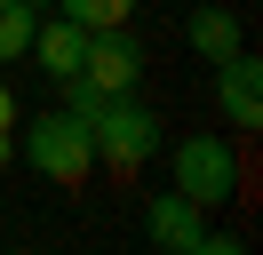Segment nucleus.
Here are the masks:
<instances>
[{"mask_svg": "<svg viewBox=\"0 0 263 255\" xmlns=\"http://www.w3.org/2000/svg\"><path fill=\"white\" fill-rule=\"evenodd\" d=\"M24 168L48 175V184H88L96 175V136H88L80 112H32L24 120Z\"/></svg>", "mask_w": 263, "mask_h": 255, "instance_id": "obj_1", "label": "nucleus"}, {"mask_svg": "<svg viewBox=\"0 0 263 255\" xmlns=\"http://www.w3.org/2000/svg\"><path fill=\"white\" fill-rule=\"evenodd\" d=\"M88 136H96V168H112V175H136L160 152V120H152V104H136V96H104V104L88 112Z\"/></svg>", "mask_w": 263, "mask_h": 255, "instance_id": "obj_2", "label": "nucleus"}, {"mask_svg": "<svg viewBox=\"0 0 263 255\" xmlns=\"http://www.w3.org/2000/svg\"><path fill=\"white\" fill-rule=\"evenodd\" d=\"M167 168H176V191L192 207H223L231 191H239V152H231V136H183L176 152H167Z\"/></svg>", "mask_w": 263, "mask_h": 255, "instance_id": "obj_3", "label": "nucleus"}, {"mask_svg": "<svg viewBox=\"0 0 263 255\" xmlns=\"http://www.w3.org/2000/svg\"><path fill=\"white\" fill-rule=\"evenodd\" d=\"M144 239H152V247H167V255H239V239L215 231L208 207H192L183 191H167V199L144 207Z\"/></svg>", "mask_w": 263, "mask_h": 255, "instance_id": "obj_4", "label": "nucleus"}, {"mask_svg": "<svg viewBox=\"0 0 263 255\" xmlns=\"http://www.w3.org/2000/svg\"><path fill=\"white\" fill-rule=\"evenodd\" d=\"M72 80H88L96 96H136V80H144V48H136V32L128 24H104V32H88V48H80V72Z\"/></svg>", "mask_w": 263, "mask_h": 255, "instance_id": "obj_5", "label": "nucleus"}, {"mask_svg": "<svg viewBox=\"0 0 263 255\" xmlns=\"http://www.w3.org/2000/svg\"><path fill=\"white\" fill-rule=\"evenodd\" d=\"M215 120H223L231 136H255L263 128V64L247 56V48H231V56L215 64Z\"/></svg>", "mask_w": 263, "mask_h": 255, "instance_id": "obj_6", "label": "nucleus"}, {"mask_svg": "<svg viewBox=\"0 0 263 255\" xmlns=\"http://www.w3.org/2000/svg\"><path fill=\"white\" fill-rule=\"evenodd\" d=\"M80 48H88V24H72V16H40L24 56H32L48 80H72V72H80Z\"/></svg>", "mask_w": 263, "mask_h": 255, "instance_id": "obj_7", "label": "nucleus"}, {"mask_svg": "<svg viewBox=\"0 0 263 255\" xmlns=\"http://www.w3.org/2000/svg\"><path fill=\"white\" fill-rule=\"evenodd\" d=\"M183 48H192L199 64H223L231 48H247V32H239L231 8H192V16H183Z\"/></svg>", "mask_w": 263, "mask_h": 255, "instance_id": "obj_8", "label": "nucleus"}, {"mask_svg": "<svg viewBox=\"0 0 263 255\" xmlns=\"http://www.w3.org/2000/svg\"><path fill=\"white\" fill-rule=\"evenodd\" d=\"M32 24H40L32 0H0V64H16L24 48H32Z\"/></svg>", "mask_w": 263, "mask_h": 255, "instance_id": "obj_9", "label": "nucleus"}, {"mask_svg": "<svg viewBox=\"0 0 263 255\" xmlns=\"http://www.w3.org/2000/svg\"><path fill=\"white\" fill-rule=\"evenodd\" d=\"M56 16H72V24H88V32H104V24H128L136 16V0H48Z\"/></svg>", "mask_w": 263, "mask_h": 255, "instance_id": "obj_10", "label": "nucleus"}, {"mask_svg": "<svg viewBox=\"0 0 263 255\" xmlns=\"http://www.w3.org/2000/svg\"><path fill=\"white\" fill-rule=\"evenodd\" d=\"M0 128H16V88H8V72H0Z\"/></svg>", "mask_w": 263, "mask_h": 255, "instance_id": "obj_11", "label": "nucleus"}, {"mask_svg": "<svg viewBox=\"0 0 263 255\" xmlns=\"http://www.w3.org/2000/svg\"><path fill=\"white\" fill-rule=\"evenodd\" d=\"M8 159H16V128H0V168H8Z\"/></svg>", "mask_w": 263, "mask_h": 255, "instance_id": "obj_12", "label": "nucleus"}, {"mask_svg": "<svg viewBox=\"0 0 263 255\" xmlns=\"http://www.w3.org/2000/svg\"><path fill=\"white\" fill-rule=\"evenodd\" d=\"M32 8H48V0H32Z\"/></svg>", "mask_w": 263, "mask_h": 255, "instance_id": "obj_13", "label": "nucleus"}]
</instances>
